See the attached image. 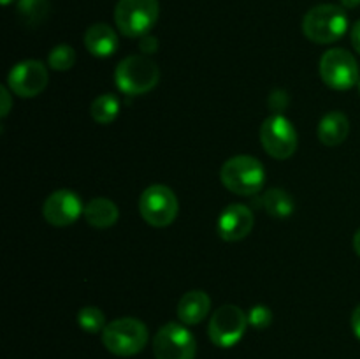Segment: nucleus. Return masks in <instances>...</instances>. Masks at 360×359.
I'll return each mask as SVG.
<instances>
[{
	"label": "nucleus",
	"instance_id": "nucleus-1",
	"mask_svg": "<svg viewBox=\"0 0 360 359\" xmlns=\"http://www.w3.org/2000/svg\"><path fill=\"white\" fill-rule=\"evenodd\" d=\"M220 180L227 190L238 196H253L264 189L266 171L259 158L236 155L229 158L220 171Z\"/></svg>",
	"mask_w": 360,
	"mask_h": 359
},
{
	"label": "nucleus",
	"instance_id": "nucleus-2",
	"mask_svg": "<svg viewBox=\"0 0 360 359\" xmlns=\"http://www.w3.org/2000/svg\"><path fill=\"white\" fill-rule=\"evenodd\" d=\"M348 30V16L343 7L320 4L309 9L302 20V32L316 44H330L343 37Z\"/></svg>",
	"mask_w": 360,
	"mask_h": 359
},
{
	"label": "nucleus",
	"instance_id": "nucleus-3",
	"mask_svg": "<svg viewBox=\"0 0 360 359\" xmlns=\"http://www.w3.org/2000/svg\"><path fill=\"white\" fill-rule=\"evenodd\" d=\"M148 336L150 333H148L146 324L134 317H122L104 327L102 344L111 354L130 358L146 347Z\"/></svg>",
	"mask_w": 360,
	"mask_h": 359
},
{
	"label": "nucleus",
	"instance_id": "nucleus-4",
	"mask_svg": "<svg viewBox=\"0 0 360 359\" xmlns=\"http://www.w3.org/2000/svg\"><path fill=\"white\" fill-rule=\"evenodd\" d=\"M160 80L158 65L146 55H130L118 63L115 81L127 95H143L157 87Z\"/></svg>",
	"mask_w": 360,
	"mask_h": 359
},
{
	"label": "nucleus",
	"instance_id": "nucleus-5",
	"mask_svg": "<svg viewBox=\"0 0 360 359\" xmlns=\"http://www.w3.org/2000/svg\"><path fill=\"white\" fill-rule=\"evenodd\" d=\"M158 0H120L115 9L118 30L127 37H144L158 20Z\"/></svg>",
	"mask_w": 360,
	"mask_h": 359
},
{
	"label": "nucleus",
	"instance_id": "nucleus-6",
	"mask_svg": "<svg viewBox=\"0 0 360 359\" xmlns=\"http://www.w3.org/2000/svg\"><path fill=\"white\" fill-rule=\"evenodd\" d=\"M179 203L167 185H151L141 194L139 213L153 227H167L178 217Z\"/></svg>",
	"mask_w": 360,
	"mask_h": 359
},
{
	"label": "nucleus",
	"instance_id": "nucleus-7",
	"mask_svg": "<svg viewBox=\"0 0 360 359\" xmlns=\"http://www.w3.org/2000/svg\"><path fill=\"white\" fill-rule=\"evenodd\" d=\"M320 77L334 90H348L359 83V63L350 51L334 48L320 58Z\"/></svg>",
	"mask_w": 360,
	"mask_h": 359
},
{
	"label": "nucleus",
	"instance_id": "nucleus-8",
	"mask_svg": "<svg viewBox=\"0 0 360 359\" xmlns=\"http://www.w3.org/2000/svg\"><path fill=\"white\" fill-rule=\"evenodd\" d=\"M246 327H248V315L239 306L224 305L214 310L211 315L207 333L217 347L229 348L241 341Z\"/></svg>",
	"mask_w": 360,
	"mask_h": 359
},
{
	"label": "nucleus",
	"instance_id": "nucleus-9",
	"mask_svg": "<svg viewBox=\"0 0 360 359\" xmlns=\"http://www.w3.org/2000/svg\"><path fill=\"white\" fill-rule=\"evenodd\" d=\"M153 354L157 359H195V336L186 329L185 324H165L155 334Z\"/></svg>",
	"mask_w": 360,
	"mask_h": 359
},
{
	"label": "nucleus",
	"instance_id": "nucleus-10",
	"mask_svg": "<svg viewBox=\"0 0 360 359\" xmlns=\"http://www.w3.org/2000/svg\"><path fill=\"white\" fill-rule=\"evenodd\" d=\"M260 143L271 157L285 160L297 150V130L283 115H273L260 127Z\"/></svg>",
	"mask_w": 360,
	"mask_h": 359
},
{
	"label": "nucleus",
	"instance_id": "nucleus-11",
	"mask_svg": "<svg viewBox=\"0 0 360 359\" xmlns=\"http://www.w3.org/2000/svg\"><path fill=\"white\" fill-rule=\"evenodd\" d=\"M48 84V69L39 60H23L11 69L7 87L18 97H37Z\"/></svg>",
	"mask_w": 360,
	"mask_h": 359
},
{
	"label": "nucleus",
	"instance_id": "nucleus-12",
	"mask_svg": "<svg viewBox=\"0 0 360 359\" xmlns=\"http://www.w3.org/2000/svg\"><path fill=\"white\" fill-rule=\"evenodd\" d=\"M84 213V206L79 196L72 190H56L49 194L42 206V215L46 222L56 227H67L74 224Z\"/></svg>",
	"mask_w": 360,
	"mask_h": 359
},
{
	"label": "nucleus",
	"instance_id": "nucleus-13",
	"mask_svg": "<svg viewBox=\"0 0 360 359\" xmlns=\"http://www.w3.org/2000/svg\"><path fill=\"white\" fill-rule=\"evenodd\" d=\"M253 211L245 204H231L218 218V234L224 241H241L253 229Z\"/></svg>",
	"mask_w": 360,
	"mask_h": 359
},
{
	"label": "nucleus",
	"instance_id": "nucleus-14",
	"mask_svg": "<svg viewBox=\"0 0 360 359\" xmlns=\"http://www.w3.org/2000/svg\"><path fill=\"white\" fill-rule=\"evenodd\" d=\"M84 46L98 58H108L118 49V35L108 23H95L84 32Z\"/></svg>",
	"mask_w": 360,
	"mask_h": 359
},
{
	"label": "nucleus",
	"instance_id": "nucleus-15",
	"mask_svg": "<svg viewBox=\"0 0 360 359\" xmlns=\"http://www.w3.org/2000/svg\"><path fill=\"white\" fill-rule=\"evenodd\" d=\"M211 310V298L204 291H188L178 303V319L185 326L202 322Z\"/></svg>",
	"mask_w": 360,
	"mask_h": 359
},
{
	"label": "nucleus",
	"instance_id": "nucleus-16",
	"mask_svg": "<svg viewBox=\"0 0 360 359\" xmlns=\"http://www.w3.org/2000/svg\"><path fill=\"white\" fill-rule=\"evenodd\" d=\"M348 134H350V122L345 113L330 111L320 120L319 139L326 146H338V144L345 143Z\"/></svg>",
	"mask_w": 360,
	"mask_h": 359
},
{
	"label": "nucleus",
	"instance_id": "nucleus-17",
	"mask_svg": "<svg viewBox=\"0 0 360 359\" xmlns=\"http://www.w3.org/2000/svg\"><path fill=\"white\" fill-rule=\"evenodd\" d=\"M84 220L97 229H108L115 225L120 218L118 206L111 199L95 197L84 206Z\"/></svg>",
	"mask_w": 360,
	"mask_h": 359
},
{
	"label": "nucleus",
	"instance_id": "nucleus-18",
	"mask_svg": "<svg viewBox=\"0 0 360 359\" xmlns=\"http://www.w3.org/2000/svg\"><path fill=\"white\" fill-rule=\"evenodd\" d=\"M264 210L274 218H287L294 211V201L285 190L269 189L262 197Z\"/></svg>",
	"mask_w": 360,
	"mask_h": 359
},
{
	"label": "nucleus",
	"instance_id": "nucleus-19",
	"mask_svg": "<svg viewBox=\"0 0 360 359\" xmlns=\"http://www.w3.org/2000/svg\"><path fill=\"white\" fill-rule=\"evenodd\" d=\"M91 118L101 125H109L116 120L120 113V101L116 95L112 94H102L91 102Z\"/></svg>",
	"mask_w": 360,
	"mask_h": 359
},
{
	"label": "nucleus",
	"instance_id": "nucleus-20",
	"mask_svg": "<svg viewBox=\"0 0 360 359\" xmlns=\"http://www.w3.org/2000/svg\"><path fill=\"white\" fill-rule=\"evenodd\" d=\"M77 324H79L81 329L91 334L102 333L104 327L108 326L104 312L97 308V306H84V308H81L79 313H77Z\"/></svg>",
	"mask_w": 360,
	"mask_h": 359
},
{
	"label": "nucleus",
	"instance_id": "nucleus-21",
	"mask_svg": "<svg viewBox=\"0 0 360 359\" xmlns=\"http://www.w3.org/2000/svg\"><path fill=\"white\" fill-rule=\"evenodd\" d=\"M48 63L51 69L60 70V73L72 69L74 63H76V51H74V48H70V46L67 44L55 46V48L49 51Z\"/></svg>",
	"mask_w": 360,
	"mask_h": 359
},
{
	"label": "nucleus",
	"instance_id": "nucleus-22",
	"mask_svg": "<svg viewBox=\"0 0 360 359\" xmlns=\"http://www.w3.org/2000/svg\"><path fill=\"white\" fill-rule=\"evenodd\" d=\"M48 0H20V6H18L20 16L30 25L44 20V16L48 14Z\"/></svg>",
	"mask_w": 360,
	"mask_h": 359
},
{
	"label": "nucleus",
	"instance_id": "nucleus-23",
	"mask_svg": "<svg viewBox=\"0 0 360 359\" xmlns=\"http://www.w3.org/2000/svg\"><path fill=\"white\" fill-rule=\"evenodd\" d=\"M246 315H248V324L255 329H266L273 322V312L266 305H255Z\"/></svg>",
	"mask_w": 360,
	"mask_h": 359
},
{
	"label": "nucleus",
	"instance_id": "nucleus-24",
	"mask_svg": "<svg viewBox=\"0 0 360 359\" xmlns=\"http://www.w3.org/2000/svg\"><path fill=\"white\" fill-rule=\"evenodd\" d=\"M139 46H141V49L146 53V55H151V53H155V49H157V39L144 35V37H141Z\"/></svg>",
	"mask_w": 360,
	"mask_h": 359
},
{
	"label": "nucleus",
	"instance_id": "nucleus-25",
	"mask_svg": "<svg viewBox=\"0 0 360 359\" xmlns=\"http://www.w3.org/2000/svg\"><path fill=\"white\" fill-rule=\"evenodd\" d=\"M0 94H2L0 97H2V101H4L2 113H0V115H2V118H6L7 113H9V109H11V95H9V90H7V87L0 88Z\"/></svg>",
	"mask_w": 360,
	"mask_h": 359
},
{
	"label": "nucleus",
	"instance_id": "nucleus-26",
	"mask_svg": "<svg viewBox=\"0 0 360 359\" xmlns=\"http://www.w3.org/2000/svg\"><path fill=\"white\" fill-rule=\"evenodd\" d=\"M352 329H354L355 336L360 340V305L352 313Z\"/></svg>",
	"mask_w": 360,
	"mask_h": 359
},
{
	"label": "nucleus",
	"instance_id": "nucleus-27",
	"mask_svg": "<svg viewBox=\"0 0 360 359\" xmlns=\"http://www.w3.org/2000/svg\"><path fill=\"white\" fill-rule=\"evenodd\" d=\"M352 44H354L355 51L360 53V20L352 28Z\"/></svg>",
	"mask_w": 360,
	"mask_h": 359
},
{
	"label": "nucleus",
	"instance_id": "nucleus-28",
	"mask_svg": "<svg viewBox=\"0 0 360 359\" xmlns=\"http://www.w3.org/2000/svg\"><path fill=\"white\" fill-rule=\"evenodd\" d=\"M341 4L345 7H348V9H354V7L360 6V0H341Z\"/></svg>",
	"mask_w": 360,
	"mask_h": 359
},
{
	"label": "nucleus",
	"instance_id": "nucleus-29",
	"mask_svg": "<svg viewBox=\"0 0 360 359\" xmlns=\"http://www.w3.org/2000/svg\"><path fill=\"white\" fill-rule=\"evenodd\" d=\"M354 248H355V252H357V256L360 257V229L355 232V236H354Z\"/></svg>",
	"mask_w": 360,
	"mask_h": 359
},
{
	"label": "nucleus",
	"instance_id": "nucleus-30",
	"mask_svg": "<svg viewBox=\"0 0 360 359\" xmlns=\"http://www.w3.org/2000/svg\"><path fill=\"white\" fill-rule=\"evenodd\" d=\"M11 2H13V0H2V4H4V6H9Z\"/></svg>",
	"mask_w": 360,
	"mask_h": 359
},
{
	"label": "nucleus",
	"instance_id": "nucleus-31",
	"mask_svg": "<svg viewBox=\"0 0 360 359\" xmlns=\"http://www.w3.org/2000/svg\"><path fill=\"white\" fill-rule=\"evenodd\" d=\"M357 87H359V94H360V80H359V83H357Z\"/></svg>",
	"mask_w": 360,
	"mask_h": 359
}]
</instances>
